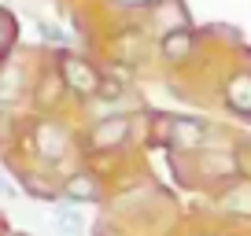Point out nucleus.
Returning a JSON list of instances; mask_svg holds the SVG:
<instances>
[{"label": "nucleus", "instance_id": "1", "mask_svg": "<svg viewBox=\"0 0 251 236\" xmlns=\"http://www.w3.org/2000/svg\"><path fill=\"white\" fill-rule=\"evenodd\" d=\"M244 173H251V155L240 141L211 144L200 155H192V181H196V189L218 192L226 185L240 181Z\"/></svg>", "mask_w": 251, "mask_h": 236}, {"label": "nucleus", "instance_id": "2", "mask_svg": "<svg viewBox=\"0 0 251 236\" xmlns=\"http://www.w3.org/2000/svg\"><path fill=\"white\" fill-rule=\"evenodd\" d=\"M248 59H233L214 78V100L236 122H251V48H240Z\"/></svg>", "mask_w": 251, "mask_h": 236}, {"label": "nucleus", "instance_id": "3", "mask_svg": "<svg viewBox=\"0 0 251 236\" xmlns=\"http://www.w3.org/2000/svg\"><path fill=\"white\" fill-rule=\"evenodd\" d=\"M133 137H137V115H129V111H103V115H96L85 126L81 144H85L89 155H122L133 144Z\"/></svg>", "mask_w": 251, "mask_h": 236}, {"label": "nucleus", "instance_id": "4", "mask_svg": "<svg viewBox=\"0 0 251 236\" xmlns=\"http://www.w3.org/2000/svg\"><path fill=\"white\" fill-rule=\"evenodd\" d=\"M236 141V133H229V126H218L211 118L200 115H170V144L166 151L174 155H200L211 144H226Z\"/></svg>", "mask_w": 251, "mask_h": 236}, {"label": "nucleus", "instance_id": "5", "mask_svg": "<svg viewBox=\"0 0 251 236\" xmlns=\"http://www.w3.org/2000/svg\"><path fill=\"white\" fill-rule=\"evenodd\" d=\"M211 37V30H200V26H177V30H166L155 37V55L159 63L166 67V71L181 74L188 71V67L200 59V48H203V41Z\"/></svg>", "mask_w": 251, "mask_h": 236}, {"label": "nucleus", "instance_id": "6", "mask_svg": "<svg viewBox=\"0 0 251 236\" xmlns=\"http://www.w3.org/2000/svg\"><path fill=\"white\" fill-rule=\"evenodd\" d=\"M59 67L63 81H67V93L74 96L78 103H93L100 96V85H103V67H96L89 55L81 52H71V48H59Z\"/></svg>", "mask_w": 251, "mask_h": 236}, {"label": "nucleus", "instance_id": "7", "mask_svg": "<svg viewBox=\"0 0 251 236\" xmlns=\"http://www.w3.org/2000/svg\"><path fill=\"white\" fill-rule=\"evenodd\" d=\"M71 148H74V137H71V129L63 126L59 118H37V122H33L30 151H33V159H37L41 166H48V170L63 166L67 159H71Z\"/></svg>", "mask_w": 251, "mask_h": 236}, {"label": "nucleus", "instance_id": "8", "mask_svg": "<svg viewBox=\"0 0 251 236\" xmlns=\"http://www.w3.org/2000/svg\"><path fill=\"white\" fill-rule=\"evenodd\" d=\"M214 196V218L226 225H251V173H244L240 181L226 185V189L211 192Z\"/></svg>", "mask_w": 251, "mask_h": 236}, {"label": "nucleus", "instance_id": "9", "mask_svg": "<svg viewBox=\"0 0 251 236\" xmlns=\"http://www.w3.org/2000/svg\"><path fill=\"white\" fill-rule=\"evenodd\" d=\"M63 199H71L78 207H93L107 199V189H103V177L93 170V166H78L63 177Z\"/></svg>", "mask_w": 251, "mask_h": 236}, {"label": "nucleus", "instance_id": "10", "mask_svg": "<svg viewBox=\"0 0 251 236\" xmlns=\"http://www.w3.org/2000/svg\"><path fill=\"white\" fill-rule=\"evenodd\" d=\"M144 23H148V30L155 33H166V30H177V26H188L192 23V15H188L185 0H159L155 8L144 15Z\"/></svg>", "mask_w": 251, "mask_h": 236}, {"label": "nucleus", "instance_id": "11", "mask_svg": "<svg viewBox=\"0 0 251 236\" xmlns=\"http://www.w3.org/2000/svg\"><path fill=\"white\" fill-rule=\"evenodd\" d=\"M23 192H30L33 199H45V203H59L63 199V181H48V173H23Z\"/></svg>", "mask_w": 251, "mask_h": 236}, {"label": "nucleus", "instance_id": "12", "mask_svg": "<svg viewBox=\"0 0 251 236\" xmlns=\"http://www.w3.org/2000/svg\"><path fill=\"white\" fill-rule=\"evenodd\" d=\"M52 221H55V229L67 233V236L85 233V218H81L78 203H71V199H67V207H55V211H52Z\"/></svg>", "mask_w": 251, "mask_h": 236}, {"label": "nucleus", "instance_id": "13", "mask_svg": "<svg viewBox=\"0 0 251 236\" xmlns=\"http://www.w3.org/2000/svg\"><path fill=\"white\" fill-rule=\"evenodd\" d=\"M115 11H122V15H133V19H144L151 8H155L159 0H107Z\"/></svg>", "mask_w": 251, "mask_h": 236}, {"label": "nucleus", "instance_id": "14", "mask_svg": "<svg viewBox=\"0 0 251 236\" xmlns=\"http://www.w3.org/2000/svg\"><path fill=\"white\" fill-rule=\"evenodd\" d=\"M15 45V19H8L0 11V59L8 55V48Z\"/></svg>", "mask_w": 251, "mask_h": 236}, {"label": "nucleus", "instance_id": "15", "mask_svg": "<svg viewBox=\"0 0 251 236\" xmlns=\"http://www.w3.org/2000/svg\"><path fill=\"white\" fill-rule=\"evenodd\" d=\"M181 236H229V225L226 221H207V225H192L188 233H181Z\"/></svg>", "mask_w": 251, "mask_h": 236}, {"label": "nucleus", "instance_id": "16", "mask_svg": "<svg viewBox=\"0 0 251 236\" xmlns=\"http://www.w3.org/2000/svg\"><path fill=\"white\" fill-rule=\"evenodd\" d=\"M37 30H41V37H45L48 45H59V48H67V45H71V37H67V33H63L55 23H37Z\"/></svg>", "mask_w": 251, "mask_h": 236}, {"label": "nucleus", "instance_id": "17", "mask_svg": "<svg viewBox=\"0 0 251 236\" xmlns=\"http://www.w3.org/2000/svg\"><path fill=\"white\" fill-rule=\"evenodd\" d=\"M0 196H11V185L4 181V177H0Z\"/></svg>", "mask_w": 251, "mask_h": 236}]
</instances>
